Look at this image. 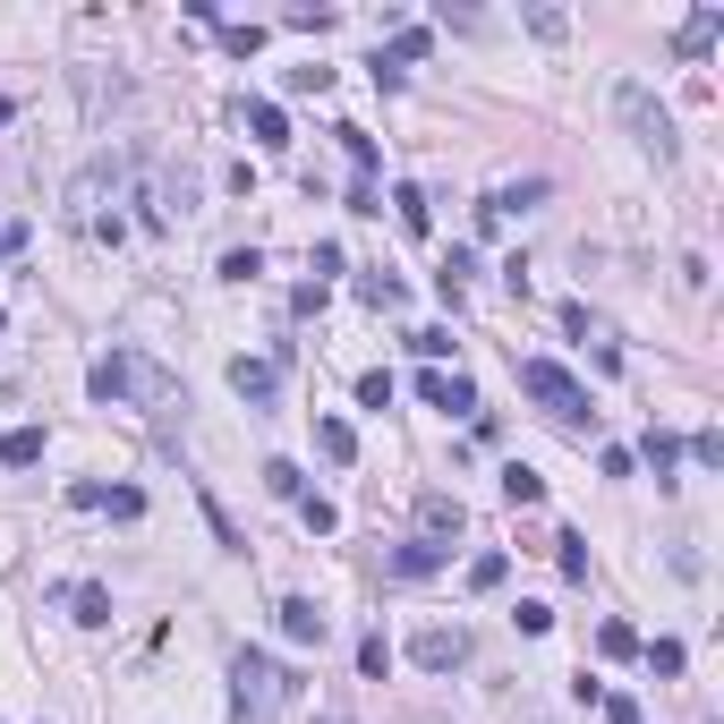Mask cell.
<instances>
[{
  "mask_svg": "<svg viewBox=\"0 0 724 724\" xmlns=\"http://www.w3.org/2000/svg\"><path fill=\"white\" fill-rule=\"evenodd\" d=\"M86 393H95V401H145V409H163L171 375L145 359V350H102V359L86 366Z\"/></svg>",
  "mask_w": 724,
  "mask_h": 724,
  "instance_id": "cell-1",
  "label": "cell"
},
{
  "mask_svg": "<svg viewBox=\"0 0 724 724\" xmlns=\"http://www.w3.org/2000/svg\"><path fill=\"white\" fill-rule=\"evenodd\" d=\"M290 665H273V657H256V648H239L231 657V707H239V724H273L282 707H290Z\"/></svg>",
  "mask_w": 724,
  "mask_h": 724,
  "instance_id": "cell-2",
  "label": "cell"
},
{
  "mask_svg": "<svg viewBox=\"0 0 724 724\" xmlns=\"http://www.w3.org/2000/svg\"><path fill=\"white\" fill-rule=\"evenodd\" d=\"M520 393L537 401L555 427H589V418H596V409H589V384H580L562 359H520Z\"/></svg>",
  "mask_w": 724,
  "mask_h": 724,
  "instance_id": "cell-3",
  "label": "cell"
},
{
  "mask_svg": "<svg viewBox=\"0 0 724 724\" xmlns=\"http://www.w3.org/2000/svg\"><path fill=\"white\" fill-rule=\"evenodd\" d=\"M614 120L630 129V145H639V154H657V163H673V111H665V102L648 95L639 77H623V86H614Z\"/></svg>",
  "mask_w": 724,
  "mask_h": 724,
  "instance_id": "cell-4",
  "label": "cell"
},
{
  "mask_svg": "<svg viewBox=\"0 0 724 724\" xmlns=\"http://www.w3.org/2000/svg\"><path fill=\"white\" fill-rule=\"evenodd\" d=\"M409 665H418V673H461L469 665V630L461 623H427L418 639H409Z\"/></svg>",
  "mask_w": 724,
  "mask_h": 724,
  "instance_id": "cell-5",
  "label": "cell"
},
{
  "mask_svg": "<svg viewBox=\"0 0 724 724\" xmlns=\"http://www.w3.org/2000/svg\"><path fill=\"white\" fill-rule=\"evenodd\" d=\"M418 401H427V409H443V418H469V427L486 418V409H478V384H469V375H443V366H427V375H418Z\"/></svg>",
  "mask_w": 724,
  "mask_h": 724,
  "instance_id": "cell-6",
  "label": "cell"
},
{
  "mask_svg": "<svg viewBox=\"0 0 724 724\" xmlns=\"http://www.w3.org/2000/svg\"><path fill=\"white\" fill-rule=\"evenodd\" d=\"M461 528H469L461 494H443V486H427V494H418V537H427V546H443V537H461Z\"/></svg>",
  "mask_w": 724,
  "mask_h": 724,
  "instance_id": "cell-7",
  "label": "cell"
},
{
  "mask_svg": "<svg viewBox=\"0 0 724 724\" xmlns=\"http://www.w3.org/2000/svg\"><path fill=\"white\" fill-rule=\"evenodd\" d=\"M231 393L248 409H264V401L282 393V359H231Z\"/></svg>",
  "mask_w": 724,
  "mask_h": 724,
  "instance_id": "cell-8",
  "label": "cell"
},
{
  "mask_svg": "<svg viewBox=\"0 0 724 724\" xmlns=\"http://www.w3.org/2000/svg\"><path fill=\"white\" fill-rule=\"evenodd\" d=\"M273 614H282V639H298V648H325V605H316V596H282V605H273Z\"/></svg>",
  "mask_w": 724,
  "mask_h": 724,
  "instance_id": "cell-9",
  "label": "cell"
},
{
  "mask_svg": "<svg viewBox=\"0 0 724 724\" xmlns=\"http://www.w3.org/2000/svg\"><path fill=\"white\" fill-rule=\"evenodd\" d=\"M716 34H724V9L707 0V9H691V18H682V34H673V52H682V61H707V52H716Z\"/></svg>",
  "mask_w": 724,
  "mask_h": 724,
  "instance_id": "cell-10",
  "label": "cell"
},
{
  "mask_svg": "<svg viewBox=\"0 0 724 724\" xmlns=\"http://www.w3.org/2000/svg\"><path fill=\"white\" fill-rule=\"evenodd\" d=\"M61 605H68V614H77L86 630H102V623H111V589H102V580H68V589H61Z\"/></svg>",
  "mask_w": 724,
  "mask_h": 724,
  "instance_id": "cell-11",
  "label": "cell"
},
{
  "mask_svg": "<svg viewBox=\"0 0 724 724\" xmlns=\"http://www.w3.org/2000/svg\"><path fill=\"white\" fill-rule=\"evenodd\" d=\"M239 120H248V136H256L264 154H282V145H290V120H282V102H239Z\"/></svg>",
  "mask_w": 724,
  "mask_h": 724,
  "instance_id": "cell-12",
  "label": "cell"
},
{
  "mask_svg": "<svg viewBox=\"0 0 724 724\" xmlns=\"http://www.w3.org/2000/svg\"><path fill=\"white\" fill-rule=\"evenodd\" d=\"M316 452H325L332 469L359 461V435H350V418H316Z\"/></svg>",
  "mask_w": 724,
  "mask_h": 724,
  "instance_id": "cell-13",
  "label": "cell"
},
{
  "mask_svg": "<svg viewBox=\"0 0 724 724\" xmlns=\"http://www.w3.org/2000/svg\"><path fill=\"white\" fill-rule=\"evenodd\" d=\"M443 562H452V546H427V537H409V546L393 555V571H401V580H427V571H443Z\"/></svg>",
  "mask_w": 724,
  "mask_h": 724,
  "instance_id": "cell-14",
  "label": "cell"
},
{
  "mask_svg": "<svg viewBox=\"0 0 724 724\" xmlns=\"http://www.w3.org/2000/svg\"><path fill=\"white\" fill-rule=\"evenodd\" d=\"M503 503H512V512H528V503H546V478H537L528 461H512V469H503Z\"/></svg>",
  "mask_w": 724,
  "mask_h": 724,
  "instance_id": "cell-15",
  "label": "cell"
},
{
  "mask_svg": "<svg viewBox=\"0 0 724 724\" xmlns=\"http://www.w3.org/2000/svg\"><path fill=\"white\" fill-rule=\"evenodd\" d=\"M43 461V427H9L0 435V469H34Z\"/></svg>",
  "mask_w": 724,
  "mask_h": 724,
  "instance_id": "cell-16",
  "label": "cell"
},
{
  "mask_svg": "<svg viewBox=\"0 0 724 724\" xmlns=\"http://www.w3.org/2000/svg\"><path fill=\"white\" fill-rule=\"evenodd\" d=\"M639 461L657 469V486H673V461H682V443H673L665 427H648V443H639Z\"/></svg>",
  "mask_w": 724,
  "mask_h": 724,
  "instance_id": "cell-17",
  "label": "cell"
},
{
  "mask_svg": "<svg viewBox=\"0 0 724 724\" xmlns=\"http://www.w3.org/2000/svg\"><path fill=\"white\" fill-rule=\"evenodd\" d=\"M393 213H401V231H409V239L435 231V213H427V197H418V188H393Z\"/></svg>",
  "mask_w": 724,
  "mask_h": 724,
  "instance_id": "cell-18",
  "label": "cell"
},
{
  "mask_svg": "<svg viewBox=\"0 0 724 724\" xmlns=\"http://www.w3.org/2000/svg\"><path fill=\"white\" fill-rule=\"evenodd\" d=\"M332 136H341L350 171H359V179H375V163H384V154H375V136H366V129H332Z\"/></svg>",
  "mask_w": 724,
  "mask_h": 724,
  "instance_id": "cell-19",
  "label": "cell"
},
{
  "mask_svg": "<svg viewBox=\"0 0 724 724\" xmlns=\"http://www.w3.org/2000/svg\"><path fill=\"white\" fill-rule=\"evenodd\" d=\"M555 562H562V580H589V537H580V528H562V537H555Z\"/></svg>",
  "mask_w": 724,
  "mask_h": 724,
  "instance_id": "cell-20",
  "label": "cell"
},
{
  "mask_svg": "<svg viewBox=\"0 0 724 724\" xmlns=\"http://www.w3.org/2000/svg\"><path fill=\"white\" fill-rule=\"evenodd\" d=\"M359 673H366V682L393 673V639H384V630H366V639H359Z\"/></svg>",
  "mask_w": 724,
  "mask_h": 724,
  "instance_id": "cell-21",
  "label": "cell"
},
{
  "mask_svg": "<svg viewBox=\"0 0 724 724\" xmlns=\"http://www.w3.org/2000/svg\"><path fill=\"white\" fill-rule=\"evenodd\" d=\"M596 657H614V665L639 657V630H630V623H605V630H596Z\"/></svg>",
  "mask_w": 724,
  "mask_h": 724,
  "instance_id": "cell-22",
  "label": "cell"
},
{
  "mask_svg": "<svg viewBox=\"0 0 724 724\" xmlns=\"http://www.w3.org/2000/svg\"><path fill=\"white\" fill-rule=\"evenodd\" d=\"M427 52H435V34H427V26H401V34H393V52H384V61L401 68V61H427Z\"/></svg>",
  "mask_w": 724,
  "mask_h": 724,
  "instance_id": "cell-23",
  "label": "cell"
},
{
  "mask_svg": "<svg viewBox=\"0 0 724 724\" xmlns=\"http://www.w3.org/2000/svg\"><path fill=\"white\" fill-rule=\"evenodd\" d=\"M503 571H512V562H503V555H469V596L503 589Z\"/></svg>",
  "mask_w": 724,
  "mask_h": 724,
  "instance_id": "cell-24",
  "label": "cell"
},
{
  "mask_svg": "<svg viewBox=\"0 0 724 724\" xmlns=\"http://www.w3.org/2000/svg\"><path fill=\"white\" fill-rule=\"evenodd\" d=\"M222 52H231V61H256V52H264V26H256V18H248V26H222Z\"/></svg>",
  "mask_w": 724,
  "mask_h": 724,
  "instance_id": "cell-25",
  "label": "cell"
},
{
  "mask_svg": "<svg viewBox=\"0 0 724 724\" xmlns=\"http://www.w3.org/2000/svg\"><path fill=\"white\" fill-rule=\"evenodd\" d=\"M264 486L282 494V503H298V494H307V478H298V461H264Z\"/></svg>",
  "mask_w": 724,
  "mask_h": 724,
  "instance_id": "cell-26",
  "label": "cell"
},
{
  "mask_svg": "<svg viewBox=\"0 0 724 724\" xmlns=\"http://www.w3.org/2000/svg\"><path fill=\"white\" fill-rule=\"evenodd\" d=\"M298 520H307V528H316V537H332V528H341V512H332V503H325V494H298Z\"/></svg>",
  "mask_w": 724,
  "mask_h": 724,
  "instance_id": "cell-27",
  "label": "cell"
},
{
  "mask_svg": "<svg viewBox=\"0 0 724 724\" xmlns=\"http://www.w3.org/2000/svg\"><path fill=\"white\" fill-rule=\"evenodd\" d=\"M512 623H520L528 639H546V630H555V605H537V596H520V605H512Z\"/></svg>",
  "mask_w": 724,
  "mask_h": 724,
  "instance_id": "cell-28",
  "label": "cell"
},
{
  "mask_svg": "<svg viewBox=\"0 0 724 724\" xmlns=\"http://www.w3.org/2000/svg\"><path fill=\"white\" fill-rule=\"evenodd\" d=\"M409 350H418L427 366H443V359H452V332H443V325H427V332H409Z\"/></svg>",
  "mask_w": 724,
  "mask_h": 724,
  "instance_id": "cell-29",
  "label": "cell"
},
{
  "mask_svg": "<svg viewBox=\"0 0 724 724\" xmlns=\"http://www.w3.org/2000/svg\"><path fill=\"white\" fill-rule=\"evenodd\" d=\"M520 26H528V34H537V43H562V34H571V18H562V9H528Z\"/></svg>",
  "mask_w": 724,
  "mask_h": 724,
  "instance_id": "cell-30",
  "label": "cell"
},
{
  "mask_svg": "<svg viewBox=\"0 0 724 724\" xmlns=\"http://www.w3.org/2000/svg\"><path fill=\"white\" fill-rule=\"evenodd\" d=\"M359 298H366V307H401V298H409V290H401L393 273H366V282H359Z\"/></svg>",
  "mask_w": 724,
  "mask_h": 724,
  "instance_id": "cell-31",
  "label": "cell"
},
{
  "mask_svg": "<svg viewBox=\"0 0 724 724\" xmlns=\"http://www.w3.org/2000/svg\"><path fill=\"white\" fill-rule=\"evenodd\" d=\"M282 86H290V95H325L332 68H316V61H307V68H282Z\"/></svg>",
  "mask_w": 724,
  "mask_h": 724,
  "instance_id": "cell-32",
  "label": "cell"
},
{
  "mask_svg": "<svg viewBox=\"0 0 724 724\" xmlns=\"http://www.w3.org/2000/svg\"><path fill=\"white\" fill-rule=\"evenodd\" d=\"M102 512H111V520H136V512H145V494H136V486H102Z\"/></svg>",
  "mask_w": 724,
  "mask_h": 724,
  "instance_id": "cell-33",
  "label": "cell"
},
{
  "mask_svg": "<svg viewBox=\"0 0 724 724\" xmlns=\"http://www.w3.org/2000/svg\"><path fill=\"white\" fill-rule=\"evenodd\" d=\"M691 461H699V469H724V435H716V427L691 435Z\"/></svg>",
  "mask_w": 724,
  "mask_h": 724,
  "instance_id": "cell-34",
  "label": "cell"
},
{
  "mask_svg": "<svg viewBox=\"0 0 724 724\" xmlns=\"http://www.w3.org/2000/svg\"><path fill=\"white\" fill-rule=\"evenodd\" d=\"M359 401H366V409H384V401H393V375H384V366H366V375H359Z\"/></svg>",
  "mask_w": 724,
  "mask_h": 724,
  "instance_id": "cell-35",
  "label": "cell"
},
{
  "mask_svg": "<svg viewBox=\"0 0 724 724\" xmlns=\"http://www.w3.org/2000/svg\"><path fill=\"white\" fill-rule=\"evenodd\" d=\"M648 665H657L665 682H673V673H682V665H691V657H682V639H657V648H648Z\"/></svg>",
  "mask_w": 724,
  "mask_h": 724,
  "instance_id": "cell-36",
  "label": "cell"
},
{
  "mask_svg": "<svg viewBox=\"0 0 724 724\" xmlns=\"http://www.w3.org/2000/svg\"><path fill=\"white\" fill-rule=\"evenodd\" d=\"M596 707H605V724H648V716H639V699H623V691H605Z\"/></svg>",
  "mask_w": 724,
  "mask_h": 724,
  "instance_id": "cell-37",
  "label": "cell"
},
{
  "mask_svg": "<svg viewBox=\"0 0 724 724\" xmlns=\"http://www.w3.org/2000/svg\"><path fill=\"white\" fill-rule=\"evenodd\" d=\"M248 273H264V256L256 248H231V256H222V282H248Z\"/></svg>",
  "mask_w": 724,
  "mask_h": 724,
  "instance_id": "cell-38",
  "label": "cell"
},
{
  "mask_svg": "<svg viewBox=\"0 0 724 724\" xmlns=\"http://www.w3.org/2000/svg\"><path fill=\"white\" fill-rule=\"evenodd\" d=\"M282 26H290V34H325V26H332V9H290Z\"/></svg>",
  "mask_w": 724,
  "mask_h": 724,
  "instance_id": "cell-39",
  "label": "cell"
},
{
  "mask_svg": "<svg viewBox=\"0 0 724 724\" xmlns=\"http://www.w3.org/2000/svg\"><path fill=\"white\" fill-rule=\"evenodd\" d=\"M307 273H316V290H325L332 273H341V248H332V239H325V248H316V256H307Z\"/></svg>",
  "mask_w": 724,
  "mask_h": 724,
  "instance_id": "cell-40",
  "label": "cell"
},
{
  "mask_svg": "<svg viewBox=\"0 0 724 724\" xmlns=\"http://www.w3.org/2000/svg\"><path fill=\"white\" fill-rule=\"evenodd\" d=\"M0 248H26V222H0Z\"/></svg>",
  "mask_w": 724,
  "mask_h": 724,
  "instance_id": "cell-41",
  "label": "cell"
},
{
  "mask_svg": "<svg viewBox=\"0 0 724 724\" xmlns=\"http://www.w3.org/2000/svg\"><path fill=\"white\" fill-rule=\"evenodd\" d=\"M325 724H350V716H325Z\"/></svg>",
  "mask_w": 724,
  "mask_h": 724,
  "instance_id": "cell-42",
  "label": "cell"
}]
</instances>
